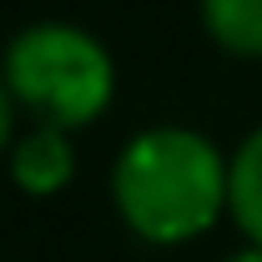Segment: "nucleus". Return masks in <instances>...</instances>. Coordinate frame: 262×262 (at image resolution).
Wrapping results in <instances>:
<instances>
[{"mask_svg":"<svg viewBox=\"0 0 262 262\" xmlns=\"http://www.w3.org/2000/svg\"><path fill=\"white\" fill-rule=\"evenodd\" d=\"M106 192L146 247H192L227 217V151L196 126H141L116 151Z\"/></svg>","mask_w":262,"mask_h":262,"instance_id":"1","label":"nucleus"},{"mask_svg":"<svg viewBox=\"0 0 262 262\" xmlns=\"http://www.w3.org/2000/svg\"><path fill=\"white\" fill-rule=\"evenodd\" d=\"M0 76L20 116L86 131L116 101V61L106 40L76 20H31L5 40Z\"/></svg>","mask_w":262,"mask_h":262,"instance_id":"2","label":"nucleus"},{"mask_svg":"<svg viewBox=\"0 0 262 262\" xmlns=\"http://www.w3.org/2000/svg\"><path fill=\"white\" fill-rule=\"evenodd\" d=\"M222 262H262V247H252V242H242L237 252H227Z\"/></svg>","mask_w":262,"mask_h":262,"instance_id":"7","label":"nucleus"},{"mask_svg":"<svg viewBox=\"0 0 262 262\" xmlns=\"http://www.w3.org/2000/svg\"><path fill=\"white\" fill-rule=\"evenodd\" d=\"M227 222L242 232V242L262 247V126L227 151Z\"/></svg>","mask_w":262,"mask_h":262,"instance_id":"4","label":"nucleus"},{"mask_svg":"<svg viewBox=\"0 0 262 262\" xmlns=\"http://www.w3.org/2000/svg\"><path fill=\"white\" fill-rule=\"evenodd\" d=\"M76 131L66 126H46V121H31V126L20 131L15 141H10V151H5V166H10V182H15V192L31 196V202H51V196H61L71 182H76V141H71Z\"/></svg>","mask_w":262,"mask_h":262,"instance_id":"3","label":"nucleus"},{"mask_svg":"<svg viewBox=\"0 0 262 262\" xmlns=\"http://www.w3.org/2000/svg\"><path fill=\"white\" fill-rule=\"evenodd\" d=\"M15 116H20V106H15L10 86H5V76H0V157H5V151H10V141L20 136V131H15Z\"/></svg>","mask_w":262,"mask_h":262,"instance_id":"6","label":"nucleus"},{"mask_svg":"<svg viewBox=\"0 0 262 262\" xmlns=\"http://www.w3.org/2000/svg\"><path fill=\"white\" fill-rule=\"evenodd\" d=\"M207 40L232 61H262V0H196Z\"/></svg>","mask_w":262,"mask_h":262,"instance_id":"5","label":"nucleus"}]
</instances>
